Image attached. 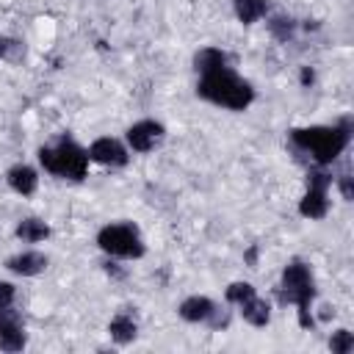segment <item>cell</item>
Segmentation results:
<instances>
[{
    "label": "cell",
    "mask_w": 354,
    "mask_h": 354,
    "mask_svg": "<svg viewBox=\"0 0 354 354\" xmlns=\"http://www.w3.org/2000/svg\"><path fill=\"white\" fill-rule=\"evenodd\" d=\"M257 293V288L252 285V282H230L227 288H224V301L227 304H232V307H238L241 301H246L249 296H254Z\"/></svg>",
    "instance_id": "cell-18"
},
{
    "label": "cell",
    "mask_w": 354,
    "mask_h": 354,
    "mask_svg": "<svg viewBox=\"0 0 354 354\" xmlns=\"http://www.w3.org/2000/svg\"><path fill=\"white\" fill-rule=\"evenodd\" d=\"M232 11L241 25H254L271 14V0H232Z\"/></svg>",
    "instance_id": "cell-16"
},
{
    "label": "cell",
    "mask_w": 354,
    "mask_h": 354,
    "mask_svg": "<svg viewBox=\"0 0 354 354\" xmlns=\"http://www.w3.org/2000/svg\"><path fill=\"white\" fill-rule=\"evenodd\" d=\"M266 28H268L271 39H277L279 44H288V41H293V36L299 30V22L290 14H268L266 17Z\"/></svg>",
    "instance_id": "cell-17"
},
{
    "label": "cell",
    "mask_w": 354,
    "mask_h": 354,
    "mask_svg": "<svg viewBox=\"0 0 354 354\" xmlns=\"http://www.w3.org/2000/svg\"><path fill=\"white\" fill-rule=\"evenodd\" d=\"M102 268H105V274H108V277H113V279H124V271H122V266H119V260H113V257H108V260L102 263Z\"/></svg>",
    "instance_id": "cell-23"
},
{
    "label": "cell",
    "mask_w": 354,
    "mask_h": 354,
    "mask_svg": "<svg viewBox=\"0 0 354 354\" xmlns=\"http://www.w3.org/2000/svg\"><path fill=\"white\" fill-rule=\"evenodd\" d=\"M329 351L332 354H351L354 351V335L348 329H335L329 335Z\"/></svg>",
    "instance_id": "cell-19"
},
{
    "label": "cell",
    "mask_w": 354,
    "mask_h": 354,
    "mask_svg": "<svg viewBox=\"0 0 354 354\" xmlns=\"http://www.w3.org/2000/svg\"><path fill=\"white\" fill-rule=\"evenodd\" d=\"M254 260H257V246H252V249L246 252V263H249V266H254Z\"/></svg>",
    "instance_id": "cell-25"
},
{
    "label": "cell",
    "mask_w": 354,
    "mask_h": 354,
    "mask_svg": "<svg viewBox=\"0 0 354 354\" xmlns=\"http://www.w3.org/2000/svg\"><path fill=\"white\" fill-rule=\"evenodd\" d=\"M50 232H53L50 224H47L44 218H36V216L19 218L17 227H14V235H17V241H22V243H41V241L50 238Z\"/></svg>",
    "instance_id": "cell-15"
},
{
    "label": "cell",
    "mask_w": 354,
    "mask_h": 354,
    "mask_svg": "<svg viewBox=\"0 0 354 354\" xmlns=\"http://www.w3.org/2000/svg\"><path fill=\"white\" fill-rule=\"evenodd\" d=\"M108 337L116 346H130L138 337V318L133 307H122L111 321H108Z\"/></svg>",
    "instance_id": "cell-12"
},
{
    "label": "cell",
    "mask_w": 354,
    "mask_h": 354,
    "mask_svg": "<svg viewBox=\"0 0 354 354\" xmlns=\"http://www.w3.org/2000/svg\"><path fill=\"white\" fill-rule=\"evenodd\" d=\"M36 160L39 166L50 174V177H58V180H69V183H80L88 177V152L83 144H77L72 136L61 133L58 138L41 144L36 149Z\"/></svg>",
    "instance_id": "cell-4"
},
{
    "label": "cell",
    "mask_w": 354,
    "mask_h": 354,
    "mask_svg": "<svg viewBox=\"0 0 354 354\" xmlns=\"http://www.w3.org/2000/svg\"><path fill=\"white\" fill-rule=\"evenodd\" d=\"M166 138V124L158 119H138L124 130V144L130 152L136 155H147L152 149H158Z\"/></svg>",
    "instance_id": "cell-8"
},
{
    "label": "cell",
    "mask_w": 354,
    "mask_h": 354,
    "mask_svg": "<svg viewBox=\"0 0 354 354\" xmlns=\"http://www.w3.org/2000/svg\"><path fill=\"white\" fill-rule=\"evenodd\" d=\"M47 263H50V257L44 252H39V249H22V252L11 254L3 263V268L8 274H14V277H39V274L47 271Z\"/></svg>",
    "instance_id": "cell-11"
},
{
    "label": "cell",
    "mask_w": 354,
    "mask_h": 354,
    "mask_svg": "<svg viewBox=\"0 0 354 354\" xmlns=\"http://www.w3.org/2000/svg\"><path fill=\"white\" fill-rule=\"evenodd\" d=\"M332 185H337V191H340V196H343L346 202L354 199V185H351V177H348V174H337Z\"/></svg>",
    "instance_id": "cell-22"
},
{
    "label": "cell",
    "mask_w": 354,
    "mask_h": 354,
    "mask_svg": "<svg viewBox=\"0 0 354 354\" xmlns=\"http://www.w3.org/2000/svg\"><path fill=\"white\" fill-rule=\"evenodd\" d=\"M88 160L97 163V166H105V169H124L130 163V149L122 138H113V136H100L94 138L88 147Z\"/></svg>",
    "instance_id": "cell-9"
},
{
    "label": "cell",
    "mask_w": 354,
    "mask_h": 354,
    "mask_svg": "<svg viewBox=\"0 0 354 354\" xmlns=\"http://www.w3.org/2000/svg\"><path fill=\"white\" fill-rule=\"evenodd\" d=\"M238 313H241V318H243L249 326H254V329H263V326L271 324V304H268V299H263L260 293H254V296H249L246 301H241V304H238Z\"/></svg>",
    "instance_id": "cell-14"
},
{
    "label": "cell",
    "mask_w": 354,
    "mask_h": 354,
    "mask_svg": "<svg viewBox=\"0 0 354 354\" xmlns=\"http://www.w3.org/2000/svg\"><path fill=\"white\" fill-rule=\"evenodd\" d=\"M335 174L329 166H313L307 163V188L299 199V216L310 221H321L329 213V191H332Z\"/></svg>",
    "instance_id": "cell-6"
},
{
    "label": "cell",
    "mask_w": 354,
    "mask_h": 354,
    "mask_svg": "<svg viewBox=\"0 0 354 354\" xmlns=\"http://www.w3.org/2000/svg\"><path fill=\"white\" fill-rule=\"evenodd\" d=\"M22 55H25V44L14 36L0 33V61H19Z\"/></svg>",
    "instance_id": "cell-20"
},
{
    "label": "cell",
    "mask_w": 354,
    "mask_h": 354,
    "mask_svg": "<svg viewBox=\"0 0 354 354\" xmlns=\"http://www.w3.org/2000/svg\"><path fill=\"white\" fill-rule=\"evenodd\" d=\"M315 296H318V288H315L313 266L307 260H299V257L285 263V268L279 274V282H277V299H279V304L296 307L301 329H313L315 326V315H313Z\"/></svg>",
    "instance_id": "cell-3"
},
{
    "label": "cell",
    "mask_w": 354,
    "mask_h": 354,
    "mask_svg": "<svg viewBox=\"0 0 354 354\" xmlns=\"http://www.w3.org/2000/svg\"><path fill=\"white\" fill-rule=\"evenodd\" d=\"M17 301V288L8 279H0V307H11Z\"/></svg>",
    "instance_id": "cell-21"
},
{
    "label": "cell",
    "mask_w": 354,
    "mask_h": 354,
    "mask_svg": "<svg viewBox=\"0 0 354 354\" xmlns=\"http://www.w3.org/2000/svg\"><path fill=\"white\" fill-rule=\"evenodd\" d=\"M299 83L307 88V86H313L315 83V69L313 66H301V72H299Z\"/></svg>",
    "instance_id": "cell-24"
},
{
    "label": "cell",
    "mask_w": 354,
    "mask_h": 354,
    "mask_svg": "<svg viewBox=\"0 0 354 354\" xmlns=\"http://www.w3.org/2000/svg\"><path fill=\"white\" fill-rule=\"evenodd\" d=\"M351 116H340L332 124H307V127H293L288 133V144L293 152L304 155L307 163L313 166H332L351 144Z\"/></svg>",
    "instance_id": "cell-1"
},
{
    "label": "cell",
    "mask_w": 354,
    "mask_h": 354,
    "mask_svg": "<svg viewBox=\"0 0 354 354\" xmlns=\"http://www.w3.org/2000/svg\"><path fill=\"white\" fill-rule=\"evenodd\" d=\"M177 315L185 324H202L213 332L230 326V310H224L218 301H213L205 293H191L177 304Z\"/></svg>",
    "instance_id": "cell-7"
},
{
    "label": "cell",
    "mask_w": 354,
    "mask_h": 354,
    "mask_svg": "<svg viewBox=\"0 0 354 354\" xmlns=\"http://www.w3.org/2000/svg\"><path fill=\"white\" fill-rule=\"evenodd\" d=\"M28 346V332H25V321L19 315V310L11 307H0V351L6 354H17Z\"/></svg>",
    "instance_id": "cell-10"
},
{
    "label": "cell",
    "mask_w": 354,
    "mask_h": 354,
    "mask_svg": "<svg viewBox=\"0 0 354 354\" xmlns=\"http://www.w3.org/2000/svg\"><path fill=\"white\" fill-rule=\"evenodd\" d=\"M196 97L216 108L241 113L254 102L257 94H254V86L235 72L232 61H227V64L196 72Z\"/></svg>",
    "instance_id": "cell-2"
},
{
    "label": "cell",
    "mask_w": 354,
    "mask_h": 354,
    "mask_svg": "<svg viewBox=\"0 0 354 354\" xmlns=\"http://www.w3.org/2000/svg\"><path fill=\"white\" fill-rule=\"evenodd\" d=\"M6 183L14 194L19 196H33L36 188H39V169L30 166V163H14L8 171H6Z\"/></svg>",
    "instance_id": "cell-13"
},
{
    "label": "cell",
    "mask_w": 354,
    "mask_h": 354,
    "mask_svg": "<svg viewBox=\"0 0 354 354\" xmlns=\"http://www.w3.org/2000/svg\"><path fill=\"white\" fill-rule=\"evenodd\" d=\"M94 243L105 257H113V260H141L147 254L144 235H141L138 224L130 221V218H119V221L102 224L97 230Z\"/></svg>",
    "instance_id": "cell-5"
}]
</instances>
